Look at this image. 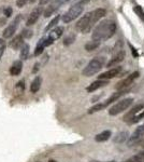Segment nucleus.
Returning <instances> with one entry per match:
<instances>
[{
  "label": "nucleus",
  "instance_id": "obj_35",
  "mask_svg": "<svg viewBox=\"0 0 144 162\" xmlns=\"http://www.w3.org/2000/svg\"><path fill=\"white\" fill-rule=\"evenodd\" d=\"M27 0H16V5L19 7V8H22V7H24L26 4Z\"/></svg>",
  "mask_w": 144,
  "mask_h": 162
},
{
  "label": "nucleus",
  "instance_id": "obj_9",
  "mask_svg": "<svg viewBox=\"0 0 144 162\" xmlns=\"http://www.w3.org/2000/svg\"><path fill=\"white\" fill-rule=\"evenodd\" d=\"M105 14H107V11L102 8H98L91 12V23H89V27H88V32H91V28L95 26V24H96L97 22L100 21L102 17L105 16Z\"/></svg>",
  "mask_w": 144,
  "mask_h": 162
},
{
  "label": "nucleus",
  "instance_id": "obj_16",
  "mask_svg": "<svg viewBox=\"0 0 144 162\" xmlns=\"http://www.w3.org/2000/svg\"><path fill=\"white\" fill-rule=\"evenodd\" d=\"M23 70V63L22 61H15L10 67V75L11 76H19Z\"/></svg>",
  "mask_w": 144,
  "mask_h": 162
},
{
  "label": "nucleus",
  "instance_id": "obj_11",
  "mask_svg": "<svg viewBox=\"0 0 144 162\" xmlns=\"http://www.w3.org/2000/svg\"><path fill=\"white\" fill-rule=\"evenodd\" d=\"M120 70H122V67L116 66V67H113L111 68V69L107 70V71H104V73L100 74V76H98V78L100 79V80H110V79L117 77V76L120 75Z\"/></svg>",
  "mask_w": 144,
  "mask_h": 162
},
{
  "label": "nucleus",
  "instance_id": "obj_18",
  "mask_svg": "<svg viewBox=\"0 0 144 162\" xmlns=\"http://www.w3.org/2000/svg\"><path fill=\"white\" fill-rule=\"evenodd\" d=\"M126 92H127L126 90H122V91L115 92V93H113V94L111 95V96H110L109 98H108V100L103 103V104L105 105V107H107V106H109L110 104H112L113 102H117L118 98H120V96H123V95L125 94Z\"/></svg>",
  "mask_w": 144,
  "mask_h": 162
},
{
  "label": "nucleus",
  "instance_id": "obj_14",
  "mask_svg": "<svg viewBox=\"0 0 144 162\" xmlns=\"http://www.w3.org/2000/svg\"><path fill=\"white\" fill-rule=\"evenodd\" d=\"M24 44H25L24 38H23V36L22 35L15 36V37L10 41V43H9L10 48H12L13 50H19V49H22Z\"/></svg>",
  "mask_w": 144,
  "mask_h": 162
},
{
  "label": "nucleus",
  "instance_id": "obj_38",
  "mask_svg": "<svg viewBox=\"0 0 144 162\" xmlns=\"http://www.w3.org/2000/svg\"><path fill=\"white\" fill-rule=\"evenodd\" d=\"M129 46H130L131 51H132V55H134V57H138V56H139V54H138V52H137V50H136V49L134 48V46H131L130 43H129Z\"/></svg>",
  "mask_w": 144,
  "mask_h": 162
},
{
  "label": "nucleus",
  "instance_id": "obj_43",
  "mask_svg": "<svg viewBox=\"0 0 144 162\" xmlns=\"http://www.w3.org/2000/svg\"><path fill=\"white\" fill-rule=\"evenodd\" d=\"M140 154H142V156H144V148H143V150H142V151H141V152H140Z\"/></svg>",
  "mask_w": 144,
  "mask_h": 162
},
{
  "label": "nucleus",
  "instance_id": "obj_12",
  "mask_svg": "<svg viewBox=\"0 0 144 162\" xmlns=\"http://www.w3.org/2000/svg\"><path fill=\"white\" fill-rule=\"evenodd\" d=\"M42 11H43L42 7H38V8L33 9L31 13L29 14V16H28V20H27V23H26L27 26H31V25L35 24L36 22L39 20L41 14H42Z\"/></svg>",
  "mask_w": 144,
  "mask_h": 162
},
{
  "label": "nucleus",
  "instance_id": "obj_22",
  "mask_svg": "<svg viewBox=\"0 0 144 162\" xmlns=\"http://www.w3.org/2000/svg\"><path fill=\"white\" fill-rule=\"evenodd\" d=\"M44 40H45V37L41 38L40 40L38 41V44L37 46H36V50H35V55L36 56H39V55H41L43 52V50L45 49V46H44Z\"/></svg>",
  "mask_w": 144,
  "mask_h": 162
},
{
  "label": "nucleus",
  "instance_id": "obj_23",
  "mask_svg": "<svg viewBox=\"0 0 144 162\" xmlns=\"http://www.w3.org/2000/svg\"><path fill=\"white\" fill-rule=\"evenodd\" d=\"M100 46V41H96V40H91L89 42H87L85 44V50L88 52L94 51V50H96L98 46Z\"/></svg>",
  "mask_w": 144,
  "mask_h": 162
},
{
  "label": "nucleus",
  "instance_id": "obj_25",
  "mask_svg": "<svg viewBox=\"0 0 144 162\" xmlns=\"http://www.w3.org/2000/svg\"><path fill=\"white\" fill-rule=\"evenodd\" d=\"M59 20H60V16L59 15H56L55 17H54L53 20H52L51 22H50V24L48 25V26L45 27V29H44V32H48V30H51V29H54V27L56 26L57 24H58V22Z\"/></svg>",
  "mask_w": 144,
  "mask_h": 162
},
{
  "label": "nucleus",
  "instance_id": "obj_39",
  "mask_svg": "<svg viewBox=\"0 0 144 162\" xmlns=\"http://www.w3.org/2000/svg\"><path fill=\"white\" fill-rule=\"evenodd\" d=\"M7 24V17H1L0 19V27Z\"/></svg>",
  "mask_w": 144,
  "mask_h": 162
},
{
  "label": "nucleus",
  "instance_id": "obj_15",
  "mask_svg": "<svg viewBox=\"0 0 144 162\" xmlns=\"http://www.w3.org/2000/svg\"><path fill=\"white\" fill-rule=\"evenodd\" d=\"M107 84H109V81L108 80H100V79H98V80L91 82V83L87 86L86 90H87V92H95L96 90L100 89V88H103V86H105Z\"/></svg>",
  "mask_w": 144,
  "mask_h": 162
},
{
  "label": "nucleus",
  "instance_id": "obj_7",
  "mask_svg": "<svg viewBox=\"0 0 144 162\" xmlns=\"http://www.w3.org/2000/svg\"><path fill=\"white\" fill-rule=\"evenodd\" d=\"M91 12H88L83 17H81V20L75 25V28L79 32H82L83 34H87L89 23H91Z\"/></svg>",
  "mask_w": 144,
  "mask_h": 162
},
{
  "label": "nucleus",
  "instance_id": "obj_2",
  "mask_svg": "<svg viewBox=\"0 0 144 162\" xmlns=\"http://www.w3.org/2000/svg\"><path fill=\"white\" fill-rule=\"evenodd\" d=\"M89 2V0H80L77 3H75L74 5H72L71 8L62 15V20L64 23H70L73 20L77 19L79 16L82 14L83 10H84V5L87 4Z\"/></svg>",
  "mask_w": 144,
  "mask_h": 162
},
{
  "label": "nucleus",
  "instance_id": "obj_6",
  "mask_svg": "<svg viewBox=\"0 0 144 162\" xmlns=\"http://www.w3.org/2000/svg\"><path fill=\"white\" fill-rule=\"evenodd\" d=\"M139 75H140V74L138 73V71H134V73H132V74H130L129 76H127L125 79H123V80L120 81V82L116 84V86H115V88H116V90H117V91L126 90L128 86H130L131 84L134 83V80L139 77Z\"/></svg>",
  "mask_w": 144,
  "mask_h": 162
},
{
  "label": "nucleus",
  "instance_id": "obj_8",
  "mask_svg": "<svg viewBox=\"0 0 144 162\" xmlns=\"http://www.w3.org/2000/svg\"><path fill=\"white\" fill-rule=\"evenodd\" d=\"M21 20H22V15H17L15 17V20L13 21V23H12L11 25H9V26L3 30L2 37L4 38V39H9V38H11L14 34H15L16 29H17V27H19V23Z\"/></svg>",
  "mask_w": 144,
  "mask_h": 162
},
{
  "label": "nucleus",
  "instance_id": "obj_33",
  "mask_svg": "<svg viewBox=\"0 0 144 162\" xmlns=\"http://www.w3.org/2000/svg\"><path fill=\"white\" fill-rule=\"evenodd\" d=\"M3 13H4L5 17H10V16L12 15V13H13V10H12L11 7H7V8L3 10Z\"/></svg>",
  "mask_w": 144,
  "mask_h": 162
},
{
  "label": "nucleus",
  "instance_id": "obj_32",
  "mask_svg": "<svg viewBox=\"0 0 144 162\" xmlns=\"http://www.w3.org/2000/svg\"><path fill=\"white\" fill-rule=\"evenodd\" d=\"M4 50H5V42L3 39H0V58H1V56L4 53Z\"/></svg>",
  "mask_w": 144,
  "mask_h": 162
},
{
  "label": "nucleus",
  "instance_id": "obj_41",
  "mask_svg": "<svg viewBox=\"0 0 144 162\" xmlns=\"http://www.w3.org/2000/svg\"><path fill=\"white\" fill-rule=\"evenodd\" d=\"M91 162H103V161H91ZM105 162H115V161H105Z\"/></svg>",
  "mask_w": 144,
  "mask_h": 162
},
{
  "label": "nucleus",
  "instance_id": "obj_31",
  "mask_svg": "<svg viewBox=\"0 0 144 162\" xmlns=\"http://www.w3.org/2000/svg\"><path fill=\"white\" fill-rule=\"evenodd\" d=\"M75 37L74 36H69V37H67L66 39L64 40V44L65 46H69V44H71V43H73V41H74Z\"/></svg>",
  "mask_w": 144,
  "mask_h": 162
},
{
  "label": "nucleus",
  "instance_id": "obj_19",
  "mask_svg": "<svg viewBox=\"0 0 144 162\" xmlns=\"http://www.w3.org/2000/svg\"><path fill=\"white\" fill-rule=\"evenodd\" d=\"M129 133L127 131H123V132H120L118 134H116V136L114 137V143H117V144H123L125 143L126 140H129Z\"/></svg>",
  "mask_w": 144,
  "mask_h": 162
},
{
  "label": "nucleus",
  "instance_id": "obj_40",
  "mask_svg": "<svg viewBox=\"0 0 144 162\" xmlns=\"http://www.w3.org/2000/svg\"><path fill=\"white\" fill-rule=\"evenodd\" d=\"M37 70H39V64H38V63H36L35 68H33V70H32V71H33V73H37Z\"/></svg>",
  "mask_w": 144,
  "mask_h": 162
},
{
  "label": "nucleus",
  "instance_id": "obj_34",
  "mask_svg": "<svg viewBox=\"0 0 144 162\" xmlns=\"http://www.w3.org/2000/svg\"><path fill=\"white\" fill-rule=\"evenodd\" d=\"M16 88H17V89H21L22 92L24 91V89H25V82H24V80L19 81V83H17V86H16Z\"/></svg>",
  "mask_w": 144,
  "mask_h": 162
},
{
  "label": "nucleus",
  "instance_id": "obj_13",
  "mask_svg": "<svg viewBox=\"0 0 144 162\" xmlns=\"http://www.w3.org/2000/svg\"><path fill=\"white\" fill-rule=\"evenodd\" d=\"M124 57H125V52L124 51L117 52V54H115L114 56L110 59V62L107 64V66L108 67H116L117 64H120V62H123Z\"/></svg>",
  "mask_w": 144,
  "mask_h": 162
},
{
  "label": "nucleus",
  "instance_id": "obj_24",
  "mask_svg": "<svg viewBox=\"0 0 144 162\" xmlns=\"http://www.w3.org/2000/svg\"><path fill=\"white\" fill-rule=\"evenodd\" d=\"M29 44H27V43H25L24 46H23V48L21 49V58L22 59H27V57L29 56Z\"/></svg>",
  "mask_w": 144,
  "mask_h": 162
},
{
  "label": "nucleus",
  "instance_id": "obj_30",
  "mask_svg": "<svg viewBox=\"0 0 144 162\" xmlns=\"http://www.w3.org/2000/svg\"><path fill=\"white\" fill-rule=\"evenodd\" d=\"M134 11H136V13L141 17V20L144 21V12L141 9V7H140V5H136V7H134Z\"/></svg>",
  "mask_w": 144,
  "mask_h": 162
},
{
  "label": "nucleus",
  "instance_id": "obj_26",
  "mask_svg": "<svg viewBox=\"0 0 144 162\" xmlns=\"http://www.w3.org/2000/svg\"><path fill=\"white\" fill-rule=\"evenodd\" d=\"M104 108H105V105H104L103 103H98V104L94 105L93 107H91L88 109V113H95V112H97V111L102 110Z\"/></svg>",
  "mask_w": 144,
  "mask_h": 162
},
{
  "label": "nucleus",
  "instance_id": "obj_1",
  "mask_svg": "<svg viewBox=\"0 0 144 162\" xmlns=\"http://www.w3.org/2000/svg\"><path fill=\"white\" fill-rule=\"evenodd\" d=\"M115 32H116V24L111 20H105L95 27L91 38L93 40L101 42L102 40H108L113 37Z\"/></svg>",
  "mask_w": 144,
  "mask_h": 162
},
{
  "label": "nucleus",
  "instance_id": "obj_44",
  "mask_svg": "<svg viewBox=\"0 0 144 162\" xmlns=\"http://www.w3.org/2000/svg\"><path fill=\"white\" fill-rule=\"evenodd\" d=\"M37 162H41V161H37Z\"/></svg>",
  "mask_w": 144,
  "mask_h": 162
},
{
  "label": "nucleus",
  "instance_id": "obj_36",
  "mask_svg": "<svg viewBox=\"0 0 144 162\" xmlns=\"http://www.w3.org/2000/svg\"><path fill=\"white\" fill-rule=\"evenodd\" d=\"M53 42H54V41L52 40L51 38H48V37L45 38V40H44V46H45V48H46V46H50Z\"/></svg>",
  "mask_w": 144,
  "mask_h": 162
},
{
  "label": "nucleus",
  "instance_id": "obj_37",
  "mask_svg": "<svg viewBox=\"0 0 144 162\" xmlns=\"http://www.w3.org/2000/svg\"><path fill=\"white\" fill-rule=\"evenodd\" d=\"M68 1H70V0H55V2H54V5H56V7H58V5L62 4V3L68 2Z\"/></svg>",
  "mask_w": 144,
  "mask_h": 162
},
{
  "label": "nucleus",
  "instance_id": "obj_21",
  "mask_svg": "<svg viewBox=\"0 0 144 162\" xmlns=\"http://www.w3.org/2000/svg\"><path fill=\"white\" fill-rule=\"evenodd\" d=\"M41 83H42L41 77H36V78L33 79V81L31 82V84H30V91H31V93H37V92L40 90Z\"/></svg>",
  "mask_w": 144,
  "mask_h": 162
},
{
  "label": "nucleus",
  "instance_id": "obj_17",
  "mask_svg": "<svg viewBox=\"0 0 144 162\" xmlns=\"http://www.w3.org/2000/svg\"><path fill=\"white\" fill-rule=\"evenodd\" d=\"M65 32V28L62 26H57L55 27L54 29H52V32H50V35H48V38H51L52 40L55 41L57 40V39H59V38L62 37V34H64Z\"/></svg>",
  "mask_w": 144,
  "mask_h": 162
},
{
  "label": "nucleus",
  "instance_id": "obj_27",
  "mask_svg": "<svg viewBox=\"0 0 144 162\" xmlns=\"http://www.w3.org/2000/svg\"><path fill=\"white\" fill-rule=\"evenodd\" d=\"M56 8L57 7L54 4H51V5H48V7H46V10L44 11V16H45V17H50V16L54 13V11L56 10Z\"/></svg>",
  "mask_w": 144,
  "mask_h": 162
},
{
  "label": "nucleus",
  "instance_id": "obj_42",
  "mask_svg": "<svg viewBox=\"0 0 144 162\" xmlns=\"http://www.w3.org/2000/svg\"><path fill=\"white\" fill-rule=\"evenodd\" d=\"M48 162H57V161H55V160L51 159V160H48Z\"/></svg>",
  "mask_w": 144,
  "mask_h": 162
},
{
  "label": "nucleus",
  "instance_id": "obj_3",
  "mask_svg": "<svg viewBox=\"0 0 144 162\" xmlns=\"http://www.w3.org/2000/svg\"><path fill=\"white\" fill-rule=\"evenodd\" d=\"M105 58L103 56H97L93 58L91 62L86 65V67L83 69L82 74L85 77H91V76L96 75L98 71H100L102 67L104 66Z\"/></svg>",
  "mask_w": 144,
  "mask_h": 162
},
{
  "label": "nucleus",
  "instance_id": "obj_5",
  "mask_svg": "<svg viewBox=\"0 0 144 162\" xmlns=\"http://www.w3.org/2000/svg\"><path fill=\"white\" fill-rule=\"evenodd\" d=\"M144 137V123L139 125L134 130V132L131 134V136L128 140V146L129 147H132L134 145H138V144L143 140Z\"/></svg>",
  "mask_w": 144,
  "mask_h": 162
},
{
  "label": "nucleus",
  "instance_id": "obj_4",
  "mask_svg": "<svg viewBox=\"0 0 144 162\" xmlns=\"http://www.w3.org/2000/svg\"><path fill=\"white\" fill-rule=\"evenodd\" d=\"M132 102H134V100H132L131 97L118 100L116 104H114V105L109 109V115L110 116H116L118 113L123 112V111H125L126 109H128V108L130 107Z\"/></svg>",
  "mask_w": 144,
  "mask_h": 162
},
{
  "label": "nucleus",
  "instance_id": "obj_28",
  "mask_svg": "<svg viewBox=\"0 0 144 162\" xmlns=\"http://www.w3.org/2000/svg\"><path fill=\"white\" fill-rule=\"evenodd\" d=\"M142 119H144V112H142V113H138L136 117H134L132 120H131L129 123L130 124H134V123H138L139 121H141Z\"/></svg>",
  "mask_w": 144,
  "mask_h": 162
},
{
  "label": "nucleus",
  "instance_id": "obj_10",
  "mask_svg": "<svg viewBox=\"0 0 144 162\" xmlns=\"http://www.w3.org/2000/svg\"><path fill=\"white\" fill-rule=\"evenodd\" d=\"M144 108V103H138V104H136V105L134 106V107L131 108L130 110L128 111V112L126 113L125 116H124V121L125 122H130L132 119L134 118V117L138 115V113L140 112L141 110H143Z\"/></svg>",
  "mask_w": 144,
  "mask_h": 162
},
{
  "label": "nucleus",
  "instance_id": "obj_20",
  "mask_svg": "<svg viewBox=\"0 0 144 162\" xmlns=\"http://www.w3.org/2000/svg\"><path fill=\"white\" fill-rule=\"evenodd\" d=\"M111 135H112L111 131H110V130H107V131H103V132L97 134L96 136H95V140H96V142H98V143L105 142V140H108L110 137H111Z\"/></svg>",
  "mask_w": 144,
  "mask_h": 162
},
{
  "label": "nucleus",
  "instance_id": "obj_29",
  "mask_svg": "<svg viewBox=\"0 0 144 162\" xmlns=\"http://www.w3.org/2000/svg\"><path fill=\"white\" fill-rule=\"evenodd\" d=\"M22 36H23V38H26V39H29V38L32 37V30L31 29H24L23 32H22L21 34Z\"/></svg>",
  "mask_w": 144,
  "mask_h": 162
}]
</instances>
